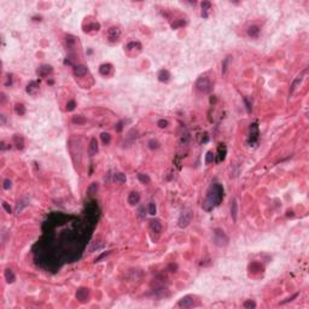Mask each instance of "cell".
Masks as SVG:
<instances>
[{
    "mask_svg": "<svg viewBox=\"0 0 309 309\" xmlns=\"http://www.w3.org/2000/svg\"><path fill=\"white\" fill-rule=\"evenodd\" d=\"M168 124H169V122H168L167 120H160V121L157 122V126H158L160 128H167Z\"/></svg>",
    "mask_w": 309,
    "mask_h": 309,
    "instance_id": "obj_37",
    "label": "cell"
},
{
    "mask_svg": "<svg viewBox=\"0 0 309 309\" xmlns=\"http://www.w3.org/2000/svg\"><path fill=\"white\" fill-rule=\"evenodd\" d=\"M4 277L6 279V281H8V284H12V283H15L16 280V275L15 273L12 272V270L8 268V269H5V273H4Z\"/></svg>",
    "mask_w": 309,
    "mask_h": 309,
    "instance_id": "obj_21",
    "label": "cell"
},
{
    "mask_svg": "<svg viewBox=\"0 0 309 309\" xmlns=\"http://www.w3.org/2000/svg\"><path fill=\"white\" fill-rule=\"evenodd\" d=\"M225 156H226V146H225L224 144H221V145L219 146V160H217V162L224 161Z\"/></svg>",
    "mask_w": 309,
    "mask_h": 309,
    "instance_id": "obj_28",
    "label": "cell"
},
{
    "mask_svg": "<svg viewBox=\"0 0 309 309\" xmlns=\"http://www.w3.org/2000/svg\"><path fill=\"white\" fill-rule=\"evenodd\" d=\"M260 34V28L257 25H251L247 28V35L250 38H257Z\"/></svg>",
    "mask_w": 309,
    "mask_h": 309,
    "instance_id": "obj_22",
    "label": "cell"
},
{
    "mask_svg": "<svg viewBox=\"0 0 309 309\" xmlns=\"http://www.w3.org/2000/svg\"><path fill=\"white\" fill-rule=\"evenodd\" d=\"M296 297H297V294H296V295H294V296H292V297H290V298H286L285 301H283V302H281V304H284V303H286V302H290V301H292V300H294V298H296Z\"/></svg>",
    "mask_w": 309,
    "mask_h": 309,
    "instance_id": "obj_44",
    "label": "cell"
},
{
    "mask_svg": "<svg viewBox=\"0 0 309 309\" xmlns=\"http://www.w3.org/2000/svg\"><path fill=\"white\" fill-rule=\"evenodd\" d=\"M222 197H224L222 186L219 185V184L211 185V187L209 188L208 193H207L205 199L203 202V209L207 211H210L211 209H214L220 204V202L222 201Z\"/></svg>",
    "mask_w": 309,
    "mask_h": 309,
    "instance_id": "obj_1",
    "label": "cell"
},
{
    "mask_svg": "<svg viewBox=\"0 0 309 309\" xmlns=\"http://www.w3.org/2000/svg\"><path fill=\"white\" fill-rule=\"evenodd\" d=\"M1 122H3V124L5 123V117H4V115H1Z\"/></svg>",
    "mask_w": 309,
    "mask_h": 309,
    "instance_id": "obj_47",
    "label": "cell"
},
{
    "mask_svg": "<svg viewBox=\"0 0 309 309\" xmlns=\"http://www.w3.org/2000/svg\"><path fill=\"white\" fill-rule=\"evenodd\" d=\"M126 180H127V178H126V174H123V173H115L114 174V181H115L116 184H123V182H126Z\"/></svg>",
    "mask_w": 309,
    "mask_h": 309,
    "instance_id": "obj_24",
    "label": "cell"
},
{
    "mask_svg": "<svg viewBox=\"0 0 309 309\" xmlns=\"http://www.w3.org/2000/svg\"><path fill=\"white\" fill-rule=\"evenodd\" d=\"M74 74L77 77H84L85 75L88 74V69H87V67L84 65V64H79V65L74 67Z\"/></svg>",
    "mask_w": 309,
    "mask_h": 309,
    "instance_id": "obj_9",
    "label": "cell"
},
{
    "mask_svg": "<svg viewBox=\"0 0 309 309\" xmlns=\"http://www.w3.org/2000/svg\"><path fill=\"white\" fill-rule=\"evenodd\" d=\"M25 91H27V93H29V94H35L39 91V82L38 81H31V82H29L28 86H27V88H25Z\"/></svg>",
    "mask_w": 309,
    "mask_h": 309,
    "instance_id": "obj_19",
    "label": "cell"
},
{
    "mask_svg": "<svg viewBox=\"0 0 309 309\" xmlns=\"http://www.w3.org/2000/svg\"><path fill=\"white\" fill-rule=\"evenodd\" d=\"M150 230L154 232V233L160 234V233L162 232V224H161V221H160L158 219L151 220V221H150Z\"/></svg>",
    "mask_w": 309,
    "mask_h": 309,
    "instance_id": "obj_11",
    "label": "cell"
},
{
    "mask_svg": "<svg viewBox=\"0 0 309 309\" xmlns=\"http://www.w3.org/2000/svg\"><path fill=\"white\" fill-rule=\"evenodd\" d=\"M138 179H139L140 182H143V184H150V181H151L150 176H149L147 174H144V173L138 174Z\"/></svg>",
    "mask_w": 309,
    "mask_h": 309,
    "instance_id": "obj_30",
    "label": "cell"
},
{
    "mask_svg": "<svg viewBox=\"0 0 309 309\" xmlns=\"http://www.w3.org/2000/svg\"><path fill=\"white\" fill-rule=\"evenodd\" d=\"M237 214H238V203L236 199H233L231 204V216L233 219V221L237 220Z\"/></svg>",
    "mask_w": 309,
    "mask_h": 309,
    "instance_id": "obj_23",
    "label": "cell"
},
{
    "mask_svg": "<svg viewBox=\"0 0 309 309\" xmlns=\"http://www.w3.org/2000/svg\"><path fill=\"white\" fill-rule=\"evenodd\" d=\"M88 296H89V291H88V289H86V287H80V289L76 291V298L79 301L85 302L86 300L88 298Z\"/></svg>",
    "mask_w": 309,
    "mask_h": 309,
    "instance_id": "obj_12",
    "label": "cell"
},
{
    "mask_svg": "<svg viewBox=\"0 0 309 309\" xmlns=\"http://www.w3.org/2000/svg\"><path fill=\"white\" fill-rule=\"evenodd\" d=\"M100 139H101V141H103V144H105V145H108L109 143L111 141V135L109 134V133H101L100 134Z\"/></svg>",
    "mask_w": 309,
    "mask_h": 309,
    "instance_id": "obj_31",
    "label": "cell"
},
{
    "mask_svg": "<svg viewBox=\"0 0 309 309\" xmlns=\"http://www.w3.org/2000/svg\"><path fill=\"white\" fill-rule=\"evenodd\" d=\"M156 204L154 203H150L149 204V214H151V215H154L156 214Z\"/></svg>",
    "mask_w": 309,
    "mask_h": 309,
    "instance_id": "obj_38",
    "label": "cell"
},
{
    "mask_svg": "<svg viewBox=\"0 0 309 309\" xmlns=\"http://www.w3.org/2000/svg\"><path fill=\"white\" fill-rule=\"evenodd\" d=\"M258 138V127L256 123H252L250 126V137H249V143L255 144Z\"/></svg>",
    "mask_w": 309,
    "mask_h": 309,
    "instance_id": "obj_8",
    "label": "cell"
},
{
    "mask_svg": "<svg viewBox=\"0 0 309 309\" xmlns=\"http://www.w3.org/2000/svg\"><path fill=\"white\" fill-rule=\"evenodd\" d=\"M3 208L5 209V210H6V213H8V214H11V213H12V210H11V207L8 205L6 202H3Z\"/></svg>",
    "mask_w": 309,
    "mask_h": 309,
    "instance_id": "obj_41",
    "label": "cell"
},
{
    "mask_svg": "<svg viewBox=\"0 0 309 309\" xmlns=\"http://www.w3.org/2000/svg\"><path fill=\"white\" fill-rule=\"evenodd\" d=\"M193 219V213L191 209H184L182 211H181V214H180V216H179V220H178V225L180 228H186L188 225L191 224V221H192Z\"/></svg>",
    "mask_w": 309,
    "mask_h": 309,
    "instance_id": "obj_4",
    "label": "cell"
},
{
    "mask_svg": "<svg viewBox=\"0 0 309 309\" xmlns=\"http://www.w3.org/2000/svg\"><path fill=\"white\" fill-rule=\"evenodd\" d=\"M3 187H4L5 190H10V188L12 187V181H11L10 179H5V180H4V184H3Z\"/></svg>",
    "mask_w": 309,
    "mask_h": 309,
    "instance_id": "obj_36",
    "label": "cell"
},
{
    "mask_svg": "<svg viewBox=\"0 0 309 309\" xmlns=\"http://www.w3.org/2000/svg\"><path fill=\"white\" fill-rule=\"evenodd\" d=\"M188 139H190L188 133H185V135L182 134V135H181V144H187V143H188Z\"/></svg>",
    "mask_w": 309,
    "mask_h": 309,
    "instance_id": "obj_40",
    "label": "cell"
},
{
    "mask_svg": "<svg viewBox=\"0 0 309 309\" xmlns=\"http://www.w3.org/2000/svg\"><path fill=\"white\" fill-rule=\"evenodd\" d=\"M196 88L197 91H199L201 93L204 94H208L213 91V82L207 76H201L198 77V80L196 81Z\"/></svg>",
    "mask_w": 309,
    "mask_h": 309,
    "instance_id": "obj_3",
    "label": "cell"
},
{
    "mask_svg": "<svg viewBox=\"0 0 309 309\" xmlns=\"http://www.w3.org/2000/svg\"><path fill=\"white\" fill-rule=\"evenodd\" d=\"M302 81H303V74L298 75L297 77H295V80L292 81V84H291V87H290V94H292L297 89V87H300Z\"/></svg>",
    "mask_w": 309,
    "mask_h": 309,
    "instance_id": "obj_18",
    "label": "cell"
},
{
    "mask_svg": "<svg viewBox=\"0 0 309 309\" xmlns=\"http://www.w3.org/2000/svg\"><path fill=\"white\" fill-rule=\"evenodd\" d=\"M106 255H109V252H104V254H101L99 257H97V258H95V262H99L101 258H104V257H105Z\"/></svg>",
    "mask_w": 309,
    "mask_h": 309,
    "instance_id": "obj_42",
    "label": "cell"
},
{
    "mask_svg": "<svg viewBox=\"0 0 309 309\" xmlns=\"http://www.w3.org/2000/svg\"><path fill=\"white\" fill-rule=\"evenodd\" d=\"M99 28H100V24L93 22V23L87 24L85 27V29H84V31H86V33H95V31L99 30Z\"/></svg>",
    "mask_w": 309,
    "mask_h": 309,
    "instance_id": "obj_20",
    "label": "cell"
},
{
    "mask_svg": "<svg viewBox=\"0 0 309 309\" xmlns=\"http://www.w3.org/2000/svg\"><path fill=\"white\" fill-rule=\"evenodd\" d=\"M112 65L110 64V63H104V64H101L100 67H99V73H100V75L103 76H109V75H111V73H112Z\"/></svg>",
    "mask_w": 309,
    "mask_h": 309,
    "instance_id": "obj_13",
    "label": "cell"
},
{
    "mask_svg": "<svg viewBox=\"0 0 309 309\" xmlns=\"http://www.w3.org/2000/svg\"><path fill=\"white\" fill-rule=\"evenodd\" d=\"M14 143H15L16 147H17L18 150H22V149L24 147L23 138H22V137H19V135H17V134L14 137Z\"/></svg>",
    "mask_w": 309,
    "mask_h": 309,
    "instance_id": "obj_27",
    "label": "cell"
},
{
    "mask_svg": "<svg viewBox=\"0 0 309 309\" xmlns=\"http://www.w3.org/2000/svg\"><path fill=\"white\" fill-rule=\"evenodd\" d=\"M98 190H99V184H98V182H92L91 185L88 186L87 192H88L89 196H94L95 193L98 192Z\"/></svg>",
    "mask_w": 309,
    "mask_h": 309,
    "instance_id": "obj_25",
    "label": "cell"
},
{
    "mask_svg": "<svg viewBox=\"0 0 309 309\" xmlns=\"http://www.w3.org/2000/svg\"><path fill=\"white\" fill-rule=\"evenodd\" d=\"M99 151V146H98V141L95 138H92L89 141V146H88V152L91 156H95Z\"/></svg>",
    "mask_w": 309,
    "mask_h": 309,
    "instance_id": "obj_14",
    "label": "cell"
},
{
    "mask_svg": "<svg viewBox=\"0 0 309 309\" xmlns=\"http://www.w3.org/2000/svg\"><path fill=\"white\" fill-rule=\"evenodd\" d=\"M140 51H141V44L138 42V41H132L126 46V52L129 56H132V52L137 53V52H140Z\"/></svg>",
    "mask_w": 309,
    "mask_h": 309,
    "instance_id": "obj_7",
    "label": "cell"
},
{
    "mask_svg": "<svg viewBox=\"0 0 309 309\" xmlns=\"http://www.w3.org/2000/svg\"><path fill=\"white\" fill-rule=\"evenodd\" d=\"M139 202H140V194L138 192L133 191V192H131L128 194V203L131 205H137Z\"/></svg>",
    "mask_w": 309,
    "mask_h": 309,
    "instance_id": "obj_17",
    "label": "cell"
},
{
    "mask_svg": "<svg viewBox=\"0 0 309 309\" xmlns=\"http://www.w3.org/2000/svg\"><path fill=\"white\" fill-rule=\"evenodd\" d=\"M243 307L244 308H256V303L252 300H247V301L244 302Z\"/></svg>",
    "mask_w": 309,
    "mask_h": 309,
    "instance_id": "obj_33",
    "label": "cell"
},
{
    "mask_svg": "<svg viewBox=\"0 0 309 309\" xmlns=\"http://www.w3.org/2000/svg\"><path fill=\"white\" fill-rule=\"evenodd\" d=\"M210 10H211V3L210 1H203L202 3V17L208 18Z\"/></svg>",
    "mask_w": 309,
    "mask_h": 309,
    "instance_id": "obj_15",
    "label": "cell"
},
{
    "mask_svg": "<svg viewBox=\"0 0 309 309\" xmlns=\"http://www.w3.org/2000/svg\"><path fill=\"white\" fill-rule=\"evenodd\" d=\"M231 59L232 57L231 56H227L226 58H225L224 61H222V68H221V71H222V74H226L227 73V70H228V67H230V64H231Z\"/></svg>",
    "mask_w": 309,
    "mask_h": 309,
    "instance_id": "obj_26",
    "label": "cell"
},
{
    "mask_svg": "<svg viewBox=\"0 0 309 309\" xmlns=\"http://www.w3.org/2000/svg\"><path fill=\"white\" fill-rule=\"evenodd\" d=\"M73 122H74V123H77V124H84V123H86V118L81 115H76L73 117Z\"/></svg>",
    "mask_w": 309,
    "mask_h": 309,
    "instance_id": "obj_32",
    "label": "cell"
},
{
    "mask_svg": "<svg viewBox=\"0 0 309 309\" xmlns=\"http://www.w3.org/2000/svg\"><path fill=\"white\" fill-rule=\"evenodd\" d=\"M121 38V29L118 27H111L108 30V40L109 42H117Z\"/></svg>",
    "mask_w": 309,
    "mask_h": 309,
    "instance_id": "obj_5",
    "label": "cell"
},
{
    "mask_svg": "<svg viewBox=\"0 0 309 309\" xmlns=\"http://www.w3.org/2000/svg\"><path fill=\"white\" fill-rule=\"evenodd\" d=\"M213 241L216 247H225L228 245L230 243V238L225 233V231H222L221 228H215L213 231Z\"/></svg>",
    "mask_w": 309,
    "mask_h": 309,
    "instance_id": "obj_2",
    "label": "cell"
},
{
    "mask_svg": "<svg viewBox=\"0 0 309 309\" xmlns=\"http://www.w3.org/2000/svg\"><path fill=\"white\" fill-rule=\"evenodd\" d=\"M122 128H123V122H120V123L117 124V127H116V131L121 132L122 131Z\"/></svg>",
    "mask_w": 309,
    "mask_h": 309,
    "instance_id": "obj_43",
    "label": "cell"
},
{
    "mask_svg": "<svg viewBox=\"0 0 309 309\" xmlns=\"http://www.w3.org/2000/svg\"><path fill=\"white\" fill-rule=\"evenodd\" d=\"M157 77H158V80H160L161 82H169L171 75H170V73L167 69H162L160 73H158Z\"/></svg>",
    "mask_w": 309,
    "mask_h": 309,
    "instance_id": "obj_16",
    "label": "cell"
},
{
    "mask_svg": "<svg viewBox=\"0 0 309 309\" xmlns=\"http://www.w3.org/2000/svg\"><path fill=\"white\" fill-rule=\"evenodd\" d=\"M15 111L17 115L22 116L25 114V106H24L23 104H19V103H17L15 105Z\"/></svg>",
    "mask_w": 309,
    "mask_h": 309,
    "instance_id": "obj_29",
    "label": "cell"
},
{
    "mask_svg": "<svg viewBox=\"0 0 309 309\" xmlns=\"http://www.w3.org/2000/svg\"><path fill=\"white\" fill-rule=\"evenodd\" d=\"M52 67L51 65H48V64H45V65H41L38 70H36V73H38V75L40 77H46L48 76L51 73H52Z\"/></svg>",
    "mask_w": 309,
    "mask_h": 309,
    "instance_id": "obj_10",
    "label": "cell"
},
{
    "mask_svg": "<svg viewBox=\"0 0 309 309\" xmlns=\"http://www.w3.org/2000/svg\"><path fill=\"white\" fill-rule=\"evenodd\" d=\"M149 147H150L151 150H156V149L160 147V143H158L157 140H150V141H149Z\"/></svg>",
    "mask_w": 309,
    "mask_h": 309,
    "instance_id": "obj_34",
    "label": "cell"
},
{
    "mask_svg": "<svg viewBox=\"0 0 309 309\" xmlns=\"http://www.w3.org/2000/svg\"><path fill=\"white\" fill-rule=\"evenodd\" d=\"M178 306L181 308H191L194 306V298L192 296H185L178 302Z\"/></svg>",
    "mask_w": 309,
    "mask_h": 309,
    "instance_id": "obj_6",
    "label": "cell"
},
{
    "mask_svg": "<svg viewBox=\"0 0 309 309\" xmlns=\"http://www.w3.org/2000/svg\"><path fill=\"white\" fill-rule=\"evenodd\" d=\"M75 106H76L75 100H70L69 103L67 104V110H68V111H73V110L75 109Z\"/></svg>",
    "mask_w": 309,
    "mask_h": 309,
    "instance_id": "obj_39",
    "label": "cell"
},
{
    "mask_svg": "<svg viewBox=\"0 0 309 309\" xmlns=\"http://www.w3.org/2000/svg\"><path fill=\"white\" fill-rule=\"evenodd\" d=\"M213 161H214V154H213L211 151H209L208 154H207V157H205V163H207V164H210Z\"/></svg>",
    "mask_w": 309,
    "mask_h": 309,
    "instance_id": "obj_35",
    "label": "cell"
},
{
    "mask_svg": "<svg viewBox=\"0 0 309 309\" xmlns=\"http://www.w3.org/2000/svg\"><path fill=\"white\" fill-rule=\"evenodd\" d=\"M244 101H245V104H247V111H249V112H250V111H251V108H250V106H251V105H250V103H249V101H247V98H244Z\"/></svg>",
    "mask_w": 309,
    "mask_h": 309,
    "instance_id": "obj_45",
    "label": "cell"
},
{
    "mask_svg": "<svg viewBox=\"0 0 309 309\" xmlns=\"http://www.w3.org/2000/svg\"><path fill=\"white\" fill-rule=\"evenodd\" d=\"M10 147L11 146H6V144L3 141V143H1V146H0V149H1V150H8V149H10Z\"/></svg>",
    "mask_w": 309,
    "mask_h": 309,
    "instance_id": "obj_46",
    "label": "cell"
}]
</instances>
